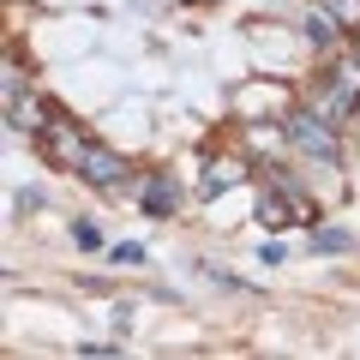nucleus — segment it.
<instances>
[{"label":"nucleus","instance_id":"nucleus-1","mask_svg":"<svg viewBox=\"0 0 360 360\" xmlns=\"http://www.w3.org/2000/svg\"><path fill=\"white\" fill-rule=\"evenodd\" d=\"M336 120L324 115V108H307V115H295L288 120V144H295V150H307V156H324V162H330L336 156Z\"/></svg>","mask_w":360,"mask_h":360},{"label":"nucleus","instance_id":"nucleus-2","mask_svg":"<svg viewBox=\"0 0 360 360\" xmlns=\"http://www.w3.org/2000/svg\"><path fill=\"white\" fill-rule=\"evenodd\" d=\"M319 108H324L330 120H354V115H360V72H354V66H342V72L324 78Z\"/></svg>","mask_w":360,"mask_h":360},{"label":"nucleus","instance_id":"nucleus-3","mask_svg":"<svg viewBox=\"0 0 360 360\" xmlns=\"http://www.w3.org/2000/svg\"><path fill=\"white\" fill-rule=\"evenodd\" d=\"M78 174H84V180H96V186H120V180H127L132 168H127V156H120V150H108V144H84V156H78Z\"/></svg>","mask_w":360,"mask_h":360},{"label":"nucleus","instance_id":"nucleus-4","mask_svg":"<svg viewBox=\"0 0 360 360\" xmlns=\"http://www.w3.org/2000/svg\"><path fill=\"white\" fill-rule=\"evenodd\" d=\"M139 205L150 210V217H174V210H180V186L156 174V180H144V198H139Z\"/></svg>","mask_w":360,"mask_h":360},{"label":"nucleus","instance_id":"nucleus-5","mask_svg":"<svg viewBox=\"0 0 360 360\" xmlns=\"http://www.w3.org/2000/svg\"><path fill=\"white\" fill-rule=\"evenodd\" d=\"M307 37L330 49V42H336V18H330V13H312V18H307Z\"/></svg>","mask_w":360,"mask_h":360},{"label":"nucleus","instance_id":"nucleus-6","mask_svg":"<svg viewBox=\"0 0 360 360\" xmlns=\"http://www.w3.org/2000/svg\"><path fill=\"white\" fill-rule=\"evenodd\" d=\"M72 240L84 246V252H103V229H96V222H84V217L72 222Z\"/></svg>","mask_w":360,"mask_h":360},{"label":"nucleus","instance_id":"nucleus-7","mask_svg":"<svg viewBox=\"0 0 360 360\" xmlns=\"http://www.w3.org/2000/svg\"><path fill=\"white\" fill-rule=\"evenodd\" d=\"M312 246H319V252H342L348 234H342V229H312Z\"/></svg>","mask_w":360,"mask_h":360},{"label":"nucleus","instance_id":"nucleus-8","mask_svg":"<svg viewBox=\"0 0 360 360\" xmlns=\"http://www.w3.org/2000/svg\"><path fill=\"white\" fill-rule=\"evenodd\" d=\"M229 180H234V168H210V180H205V198H217L222 186H229Z\"/></svg>","mask_w":360,"mask_h":360},{"label":"nucleus","instance_id":"nucleus-9","mask_svg":"<svg viewBox=\"0 0 360 360\" xmlns=\"http://www.w3.org/2000/svg\"><path fill=\"white\" fill-rule=\"evenodd\" d=\"M115 264H144V246H115Z\"/></svg>","mask_w":360,"mask_h":360}]
</instances>
